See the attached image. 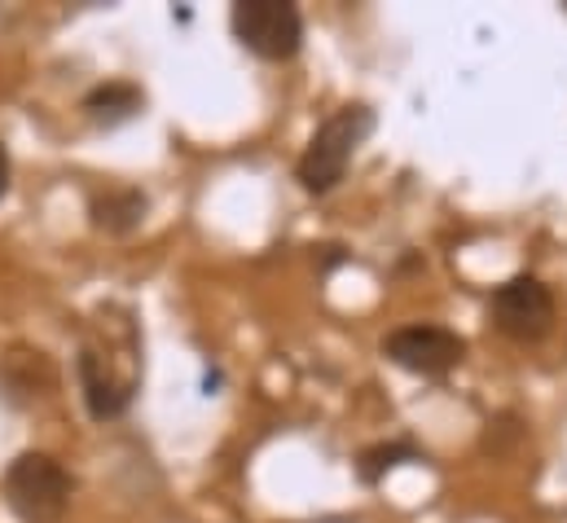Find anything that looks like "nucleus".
Returning <instances> with one entry per match:
<instances>
[{
  "instance_id": "obj_8",
  "label": "nucleus",
  "mask_w": 567,
  "mask_h": 523,
  "mask_svg": "<svg viewBox=\"0 0 567 523\" xmlns=\"http://www.w3.org/2000/svg\"><path fill=\"white\" fill-rule=\"evenodd\" d=\"M396 458H414V449H405V444H388V449H374V453H365V480H379L388 466H396Z\"/></svg>"
},
{
  "instance_id": "obj_4",
  "label": "nucleus",
  "mask_w": 567,
  "mask_h": 523,
  "mask_svg": "<svg viewBox=\"0 0 567 523\" xmlns=\"http://www.w3.org/2000/svg\"><path fill=\"white\" fill-rule=\"evenodd\" d=\"M493 321H497L502 335H511L519 343H533L555 321V295L537 277H511L493 295Z\"/></svg>"
},
{
  "instance_id": "obj_3",
  "label": "nucleus",
  "mask_w": 567,
  "mask_h": 523,
  "mask_svg": "<svg viewBox=\"0 0 567 523\" xmlns=\"http://www.w3.org/2000/svg\"><path fill=\"white\" fill-rule=\"evenodd\" d=\"M234 35L251 53H260L269 62H286L303 44V18L290 0H238L234 4Z\"/></svg>"
},
{
  "instance_id": "obj_9",
  "label": "nucleus",
  "mask_w": 567,
  "mask_h": 523,
  "mask_svg": "<svg viewBox=\"0 0 567 523\" xmlns=\"http://www.w3.org/2000/svg\"><path fill=\"white\" fill-rule=\"evenodd\" d=\"M4 189H9V154L0 145V198H4Z\"/></svg>"
},
{
  "instance_id": "obj_6",
  "label": "nucleus",
  "mask_w": 567,
  "mask_h": 523,
  "mask_svg": "<svg viewBox=\"0 0 567 523\" xmlns=\"http://www.w3.org/2000/svg\"><path fill=\"white\" fill-rule=\"evenodd\" d=\"M80 383H84V400L93 418H120L133 392H137V370H120L111 352H97L93 343H84L80 352Z\"/></svg>"
},
{
  "instance_id": "obj_7",
  "label": "nucleus",
  "mask_w": 567,
  "mask_h": 523,
  "mask_svg": "<svg viewBox=\"0 0 567 523\" xmlns=\"http://www.w3.org/2000/svg\"><path fill=\"white\" fill-rule=\"evenodd\" d=\"M137 106H142V93L128 84H106V89L89 93V102H84V111L97 120H120V115H133Z\"/></svg>"
},
{
  "instance_id": "obj_1",
  "label": "nucleus",
  "mask_w": 567,
  "mask_h": 523,
  "mask_svg": "<svg viewBox=\"0 0 567 523\" xmlns=\"http://www.w3.org/2000/svg\"><path fill=\"white\" fill-rule=\"evenodd\" d=\"M370 129H374L370 106H343V111H334V115L317 129V136L308 141V150H303V158H299V167H295L299 185H303L308 194L334 189V185L343 181V172H348L357 145L370 136Z\"/></svg>"
},
{
  "instance_id": "obj_2",
  "label": "nucleus",
  "mask_w": 567,
  "mask_h": 523,
  "mask_svg": "<svg viewBox=\"0 0 567 523\" xmlns=\"http://www.w3.org/2000/svg\"><path fill=\"white\" fill-rule=\"evenodd\" d=\"M4 502L22 523H58L71 506V475L49 453H22L4 471Z\"/></svg>"
},
{
  "instance_id": "obj_5",
  "label": "nucleus",
  "mask_w": 567,
  "mask_h": 523,
  "mask_svg": "<svg viewBox=\"0 0 567 523\" xmlns=\"http://www.w3.org/2000/svg\"><path fill=\"white\" fill-rule=\"evenodd\" d=\"M462 352H466V343L453 330H444V326H405V330H396L388 339V357L401 370L426 375V379L449 375L462 361Z\"/></svg>"
}]
</instances>
